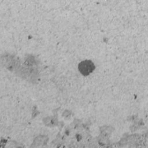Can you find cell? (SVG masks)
I'll return each instance as SVG.
<instances>
[{
    "label": "cell",
    "mask_w": 148,
    "mask_h": 148,
    "mask_svg": "<svg viewBox=\"0 0 148 148\" xmlns=\"http://www.w3.org/2000/svg\"><path fill=\"white\" fill-rule=\"evenodd\" d=\"M95 69L93 62L90 60H85L82 61L78 65L79 71L84 76L91 73Z\"/></svg>",
    "instance_id": "cell-1"
}]
</instances>
